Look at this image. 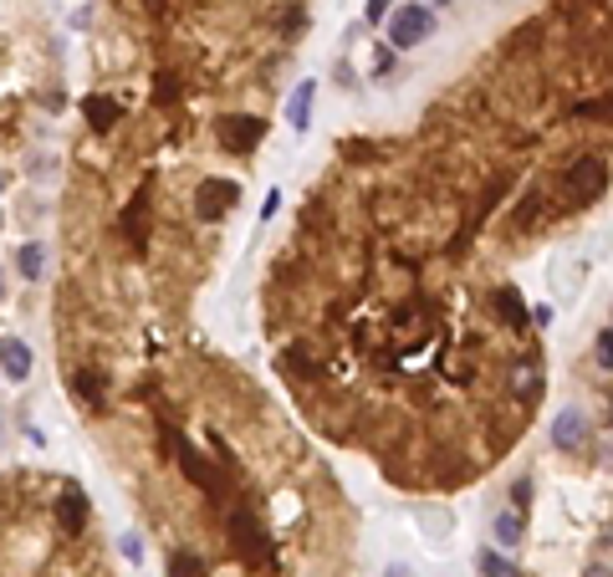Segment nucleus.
I'll return each instance as SVG.
<instances>
[{
	"label": "nucleus",
	"instance_id": "1",
	"mask_svg": "<svg viewBox=\"0 0 613 577\" xmlns=\"http://www.w3.org/2000/svg\"><path fill=\"white\" fill-rule=\"evenodd\" d=\"M435 36V11L429 5H393L389 11V41L383 47L409 51V47H425Z\"/></svg>",
	"mask_w": 613,
	"mask_h": 577
},
{
	"label": "nucleus",
	"instance_id": "2",
	"mask_svg": "<svg viewBox=\"0 0 613 577\" xmlns=\"http://www.w3.org/2000/svg\"><path fill=\"white\" fill-rule=\"evenodd\" d=\"M236 204H240L236 179H200V185H194V215H200L204 225H221Z\"/></svg>",
	"mask_w": 613,
	"mask_h": 577
},
{
	"label": "nucleus",
	"instance_id": "3",
	"mask_svg": "<svg viewBox=\"0 0 613 577\" xmlns=\"http://www.w3.org/2000/svg\"><path fill=\"white\" fill-rule=\"evenodd\" d=\"M608 189V164L603 158H578L572 169L563 174V194H567V204H588V200H598Z\"/></svg>",
	"mask_w": 613,
	"mask_h": 577
},
{
	"label": "nucleus",
	"instance_id": "4",
	"mask_svg": "<svg viewBox=\"0 0 613 577\" xmlns=\"http://www.w3.org/2000/svg\"><path fill=\"white\" fill-rule=\"evenodd\" d=\"M215 139H221L225 154H251L256 143L266 139V118H256V113H225L221 123H215Z\"/></svg>",
	"mask_w": 613,
	"mask_h": 577
},
{
	"label": "nucleus",
	"instance_id": "5",
	"mask_svg": "<svg viewBox=\"0 0 613 577\" xmlns=\"http://www.w3.org/2000/svg\"><path fill=\"white\" fill-rule=\"evenodd\" d=\"M225 531H230V546L240 552V562H251V567H261L266 562V531H261V521H256L251 511H230V521H225Z\"/></svg>",
	"mask_w": 613,
	"mask_h": 577
},
{
	"label": "nucleus",
	"instance_id": "6",
	"mask_svg": "<svg viewBox=\"0 0 613 577\" xmlns=\"http://www.w3.org/2000/svg\"><path fill=\"white\" fill-rule=\"evenodd\" d=\"M582 445H588V414H582V409H563V414H552V450L578 455Z\"/></svg>",
	"mask_w": 613,
	"mask_h": 577
},
{
	"label": "nucleus",
	"instance_id": "7",
	"mask_svg": "<svg viewBox=\"0 0 613 577\" xmlns=\"http://www.w3.org/2000/svg\"><path fill=\"white\" fill-rule=\"evenodd\" d=\"M169 450H174V460H179V470H185V475H189L194 485H200L204 496H221V491H225V485H221V475H215V470L204 465V455H200V450H189L185 439H174V435H169Z\"/></svg>",
	"mask_w": 613,
	"mask_h": 577
},
{
	"label": "nucleus",
	"instance_id": "8",
	"mask_svg": "<svg viewBox=\"0 0 613 577\" xmlns=\"http://www.w3.org/2000/svg\"><path fill=\"white\" fill-rule=\"evenodd\" d=\"M57 527H62V536H77L87 527V496H82V485H67L62 496H57Z\"/></svg>",
	"mask_w": 613,
	"mask_h": 577
},
{
	"label": "nucleus",
	"instance_id": "9",
	"mask_svg": "<svg viewBox=\"0 0 613 577\" xmlns=\"http://www.w3.org/2000/svg\"><path fill=\"white\" fill-rule=\"evenodd\" d=\"M32 368H36V353L21 343V338H5V343H0V374L11 378V383H26Z\"/></svg>",
	"mask_w": 613,
	"mask_h": 577
},
{
	"label": "nucleus",
	"instance_id": "10",
	"mask_svg": "<svg viewBox=\"0 0 613 577\" xmlns=\"http://www.w3.org/2000/svg\"><path fill=\"white\" fill-rule=\"evenodd\" d=\"M123 240L133 250L149 246V189H139V194L128 200V210H123Z\"/></svg>",
	"mask_w": 613,
	"mask_h": 577
},
{
	"label": "nucleus",
	"instance_id": "11",
	"mask_svg": "<svg viewBox=\"0 0 613 577\" xmlns=\"http://www.w3.org/2000/svg\"><path fill=\"white\" fill-rule=\"evenodd\" d=\"M312 108H317V82H297V87H292V103H286L292 133H307V128H312Z\"/></svg>",
	"mask_w": 613,
	"mask_h": 577
},
{
	"label": "nucleus",
	"instance_id": "12",
	"mask_svg": "<svg viewBox=\"0 0 613 577\" xmlns=\"http://www.w3.org/2000/svg\"><path fill=\"white\" fill-rule=\"evenodd\" d=\"M506 383H511V393H517L521 404H536V393H542V368H536V358H521Z\"/></svg>",
	"mask_w": 613,
	"mask_h": 577
},
{
	"label": "nucleus",
	"instance_id": "13",
	"mask_svg": "<svg viewBox=\"0 0 613 577\" xmlns=\"http://www.w3.org/2000/svg\"><path fill=\"white\" fill-rule=\"evenodd\" d=\"M491 536H496V546H501V552H517L521 536H527V521H521V511H501L496 521H491Z\"/></svg>",
	"mask_w": 613,
	"mask_h": 577
},
{
	"label": "nucleus",
	"instance_id": "14",
	"mask_svg": "<svg viewBox=\"0 0 613 577\" xmlns=\"http://www.w3.org/2000/svg\"><path fill=\"white\" fill-rule=\"evenodd\" d=\"M82 118H87V128L108 133V128L123 118V108H118V97H87V103H82Z\"/></svg>",
	"mask_w": 613,
	"mask_h": 577
},
{
	"label": "nucleus",
	"instance_id": "15",
	"mask_svg": "<svg viewBox=\"0 0 613 577\" xmlns=\"http://www.w3.org/2000/svg\"><path fill=\"white\" fill-rule=\"evenodd\" d=\"M496 312L511 322V332H521L527 322H532V312H527V302H521L517 286H496Z\"/></svg>",
	"mask_w": 613,
	"mask_h": 577
},
{
	"label": "nucleus",
	"instance_id": "16",
	"mask_svg": "<svg viewBox=\"0 0 613 577\" xmlns=\"http://www.w3.org/2000/svg\"><path fill=\"white\" fill-rule=\"evenodd\" d=\"M16 271H21V281H41V271H47V246L26 240V246L16 250Z\"/></svg>",
	"mask_w": 613,
	"mask_h": 577
},
{
	"label": "nucleus",
	"instance_id": "17",
	"mask_svg": "<svg viewBox=\"0 0 613 577\" xmlns=\"http://www.w3.org/2000/svg\"><path fill=\"white\" fill-rule=\"evenodd\" d=\"M475 567H481V577H521V572H517V562L501 557L496 546H481V552H475Z\"/></svg>",
	"mask_w": 613,
	"mask_h": 577
},
{
	"label": "nucleus",
	"instance_id": "18",
	"mask_svg": "<svg viewBox=\"0 0 613 577\" xmlns=\"http://www.w3.org/2000/svg\"><path fill=\"white\" fill-rule=\"evenodd\" d=\"M169 577H204V562L194 552H174L169 557Z\"/></svg>",
	"mask_w": 613,
	"mask_h": 577
},
{
	"label": "nucleus",
	"instance_id": "19",
	"mask_svg": "<svg viewBox=\"0 0 613 577\" xmlns=\"http://www.w3.org/2000/svg\"><path fill=\"white\" fill-rule=\"evenodd\" d=\"M77 393L87 399V404H103V393H108V383H103V378H97L93 368H82V374H77Z\"/></svg>",
	"mask_w": 613,
	"mask_h": 577
},
{
	"label": "nucleus",
	"instance_id": "20",
	"mask_svg": "<svg viewBox=\"0 0 613 577\" xmlns=\"http://www.w3.org/2000/svg\"><path fill=\"white\" fill-rule=\"evenodd\" d=\"M593 358H598V368H603V374H613V328H603L593 338Z\"/></svg>",
	"mask_w": 613,
	"mask_h": 577
},
{
	"label": "nucleus",
	"instance_id": "21",
	"mask_svg": "<svg viewBox=\"0 0 613 577\" xmlns=\"http://www.w3.org/2000/svg\"><path fill=\"white\" fill-rule=\"evenodd\" d=\"M389 5L393 0H368V5H363V21H368V26H383V21H389Z\"/></svg>",
	"mask_w": 613,
	"mask_h": 577
},
{
	"label": "nucleus",
	"instance_id": "22",
	"mask_svg": "<svg viewBox=\"0 0 613 577\" xmlns=\"http://www.w3.org/2000/svg\"><path fill=\"white\" fill-rule=\"evenodd\" d=\"M419 527H435L445 536V531H450V516H445V511H425V506H419Z\"/></svg>",
	"mask_w": 613,
	"mask_h": 577
},
{
	"label": "nucleus",
	"instance_id": "23",
	"mask_svg": "<svg viewBox=\"0 0 613 577\" xmlns=\"http://www.w3.org/2000/svg\"><path fill=\"white\" fill-rule=\"evenodd\" d=\"M343 154L363 164V158H378V149H374V143H343Z\"/></svg>",
	"mask_w": 613,
	"mask_h": 577
},
{
	"label": "nucleus",
	"instance_id": "24",
	"mask_svg": "<svg viewBox=\"0 0 613 577\" xmlns=\"http://www.w3.org/2000/svg\"><path fill=\"white\" fill-rule=\"evenodd\" d=\"M389 72H393V51L383 47V51H378V62H374V77H389Z\"/></svg>",
	"mask_w": 613,
	"mask_h": 577
},
{
	"label": "nucleus",
	"instance_id": "25",
	"mask_svg": "<svg viewBox=\"0 0 613 577\" xmlns=\"http://www.w3.org/2000/svg\"><path fill=\"white\" fill-rule=\"evenodd\" d=\"M511 500H517V511H521V506L532 500V481H517V485H511Z\"/></svg>",
	"mask_w": 613,
	"mask_h": 577
},
{
	"label": "nucleus",
	"instance_id": "26",
	"mask_svg": "<svg viewBox=\"0 0 613 577\" xmlns=\"http://www.w3.org/2000/svg\"><path fill=\"white\" fill-rule=\"evenodd\" d=\"M123 557L128 562H143V542H139V536H123Z\"/></svg>",
	"mask_w": 613,
	"mask_h": 577
},
{
	"label": "nucleus",
	"instance_id": "27",
	"mask_svg": "<svg viewBox=\"0 0 613 577\" xmlns=\"http://www.w3.org/2000/svg\"><path fill=\"white\" fill-rule=\"evenodd\" d=\"M532 328H552V307H532Z\"/></svg>",
	"mask_w": 613,
	"mask_h": 577
},
{
	"label": "nucleus",
	"instance_id": "28",
	"mask_svg": "<svg viewBox=\"0 0 613 577\" xmlns=\"http://www.w3.org/2000/svg\"><path fill=\"white\" fill-rule=\"evenodd\" d=\"M158 103H174V77H158Z\"/></svg>",
	"mask_w": 613,
	"mask_h": 577
},
{
	"label": "nucleus",
	"instance_id": "29",
	"mask_svg": "<svg viewBox=\"0 0 613 577\" xmlns=\"http://www.w3.org/2000/svg\"><path fill=\"white\" fill-rule=\"evenodd\" d=\"M582 577H613V567H603V562H593V567H588V572Z\"/></svg>",
	"mask_w": 613,
	"mask_h": 577
},
{
	"label": "nucleus",
	"instance_id": "30",
	"mask_svg": "<svg viewBox=\"0 0 613 577\" xmlns=\"http://www.w3.org/2000/svg\"><path fill=\"white\" fill-rule=\"evenodd\" d=\"M425 5H455V0H425Z\"/></svg>",
	"mask_w": 613,
	"mask_h": 577
},
{
	"label": "nucleus",
	"instance_id": "31",
	"mask_svg": "<svg viewBox=\"0 0 613 577\" xmlns=\"http://www.w3.org/2000/svg\"><path fill=\"white\" fill-rule=\"evenodd\" d=\"M0 297H5V271H0Z\"/></svg>",
	"mask_w": 613,
	"mask_h": 577
},
{
	"label": "nucleus",
	"instance_id": "32",
	"mask_svg": "<svg viewBox=\"0 0 613 577\" xmlns=\"http://www.w3.org/2000/svg\"><path fill=\"white\" fill-rule=\"evenodd\" d=\"M393 577H409V572H393Z\"/></svg>",
	"mask_w": 613,
	"mask_h": 577
},
{
	"label": "nucleus",
	"instance_id": "33",
	"mask_svg": "<svg viewBox=\"0 0 613 577\" xmlns=\"http://www.w3.org/2000/svg\"><path fill=\"white\" fill-rule=\"evenodd\" d=\"M0 225H5V215H0Z\"/></svg>",
	"mask_w": 613,
	"mask_h": 577
}]
</instances>
